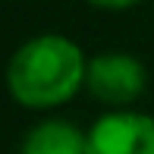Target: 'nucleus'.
<instances>
[{
    "label": "nucleus",
    "mask_w": 154,
    "mask_h": 154,
    "mask_svg": "<svg viewBox=\"0 0 154 154\" xmlns=\"http://www.w3.org/2000/svg\"><path fill=\"white\" fill-rule=\"evenodd\" d=\"M88 60L79 44L63 35H38L13 54L6 66V88L13 101L32 110L66 104L85 85Z\"/></svg>",
    "instance_id": "1"
},
{
    "label": "nucleus",
    "mask_w": 154,
    "mask_h": 154,
    "mask_svg": "<svg viewBox=\"0 0 154 154\" xmlns=\"http://www.w3.org/2000/svg\"><path fill=\"white\" fill-rule=\"evenodd\" d=\"M148 85L145 66L129 54H101V57L88 60L85 69V88L91 97L104 104H132L138 101Z\"/></svg>",
    "instance_id": "2"
},
{
    "label": "nucleus",
    "mask_w": 154,
    "mask_h": 154,
    "mask_svg": "<svg viewBox=\"0 0 154 154\" xmlns=\"http://www.w3.org/2000/svg\"><path fill=\"white\" fill-rule=\"evenodd\" d=\"M88 154H154V116L107 113L88 129Z\"/></svg>",
    "instance_id": "3"
},
{
    "label": "nucleus",
    "mask_w": 154,
    "mask_h": 154,
    "mask_svg": "<svg viewBox=\"0 0 154 154\" xmlns=\"http://www.w3.org/2000/svg\"><path fill=\"white\" fill-rule=\"evenodd\" d=\"M22 154H88V132L66 120H44L22 138Z\"/></svg>",
    "instance_id": "4"
},
{
    "label": "nucleus",
    "mask_w": 154,
    "mask_h": 154,
    "mask_svg": "<svg viewBox=\"0 0 154 154\" xmlns=\"http://www.w3.org/2000/svg\"><path fill=\"white\" fill-rule=\"evenodd\" d=\"M91 6H101V10H129V6L142 3V0H88Z\"/></svg>",
    "instance_id": "5"
}]
</instances>
